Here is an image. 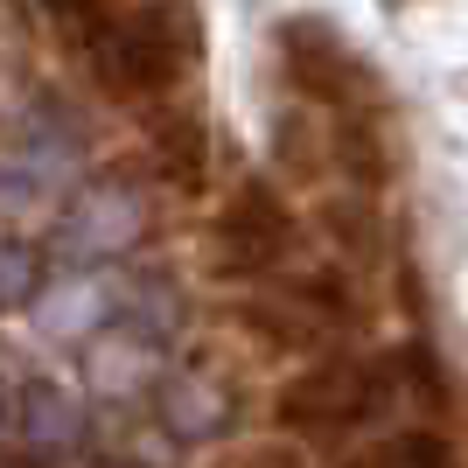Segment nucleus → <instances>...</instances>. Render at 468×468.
<instances>
[{
	"label": "nucleus",
	"instance_id": "nucleus-1",
	"mask_svg": "<svg viewBox=\"0 0 468 468\" xmlns=\"http://www.w3.org/2000/svg\"><path fill=\"white\" fill-rule=\"evenodd\" d=\"M196 49H203V28H196L189 0H147V7L112 15V28L91 42V63H98V78H105V91L161 98V91L182 84Z\"/></svg>",
	"mask_w": 468,
	"mask_h": 468
},
{
	"label": "nucleus",
	"instance_id": "nucleus-2",
	"mask_svg": "<svg viewBox=\"0 0 468 468\" xmlns=\"http://www.w3.org/2000/svg\"><path fill=\"white\" fill-rule=\"evenodd\" d=\"M140 231H147V196L133 189V176H98L91 189L63 210L57 224V252L70 266H91V259H119L133 252Z\"/></svg>",
	"mask_w": 468,
	"mask_h": 468
},
{
	"label": "nucleus",
	"instance_id": "nucleus-3",
	"mask_svg": "<svg viewBox=\"0 0 468 468\" xmlns=\"http://www.w3.org/2000/svg\"><path fill=\"white\" fill-rule=\"evenodd\" d=\"M391 371H371V364H322V371H301L287 391H280V427L301 433H335L364 420V412L385 406Z\"/></svg>",
	"mask_w": 468,
	"mask_h": 468
},
{
	"label": "nucleus",
	"instance_id": "nucleus-4",
	"mask_svg": "<svg viewBox=\"0 0 468 468\" xmlns=\"http://www.w3.org/2000/svg\"><path fill=\"white\" fill-rule=\"evenodd\" d=\"M287 245H293V217L266 182H245V189L224 203V217H217V252H224V266H238V273L280 266Z\"/></svg>",
	"mask_w": 468,
	"mask_h": 468
},
{
	"label": "nucleus",
	"instance_id": "nucleus-5",
	"mask_svg": "<svg viewBox=\"0 0 468 468\" xmlns=\"http://www.w3.org/2000/svg\"><path fill=\"white\" fill-rule=\"evenodd\" d=\"M280 49H287V70H293L301 91L356 98V57L343 49L335 28H322V21H287V28H280Z\"/></svg>",
	"mask_w": 468,
	"mask_h": 468
},
{
	"label": "nucleus",
	"instance_id": "nucleus-6",
	"mask_svg": "<svg viewBox=\"0 0 468 468\" xmlns=\"http://www.w3.org/2000/svg\"><path fill=\"white\" fill-rule=\"evenodd\" d=\"M91 391L98 399H133L154 385V343L140 329H98L91 335Z\"/></svg>",
	"mask_w": 468,
	"mask_h": 468
},
{
	"label": "nucleus",
	"instance_id": "nucleus-7",
	"mask_svg": "<svg viewBox=\"0 0 468 468\" xmlns=\"http://www.w3.org/2000/svg\"><path fill=\"white\" fill-rule=\"evenodd\" d=\"M21 420H28L21 433H28V448H36V454H70L84 441V406L63 385H28Z\"/></svg>",
	"mask_w": 468,
	"mask_h": 468
},
{
	"label": "nucleus",
	"instance_id": "nucleus-8",
	"mask_svg": "<svg viewBox=\"0 0 468 468\" xmlns=\"http://www.w3.org/2000/svg\"><path fill=\"white\" fill-rule=\"evenodd\" d=\"M98 322H105V293L91 280H63V287L36 293V329L49 343H91Z\"/></svg>",
	"mask_w": 468,
	"mask_h": 468
},
{
	"label": "nucleus",
	"instance_id": "nucleus-9",
	"mask_svg": "<svg viewBox=\"0 0 468 468\" xmlns=\"http://www.w3.org/2000/svg\"><path fill=\"white\" fill-rule=\"evenodd\" d=\"M210 140H203V119L196 112H161L154 119V168L176 189H203V168H210V154H203Z\"/></svg>",
	"mask_w": 468,
	"mask_h": 468
},
{
	"label": "nucleus",
	"instance_id": "nucleus-10",
	"mask_svg": "<svg viewBox=\"0 0 468 468\" xmlns=\"http://www.w3.org/2000/svg\"><path fill=\"white\" fill-rule=\"evenodd\" d=\"M161 420H168L182 441H196V433H224L231 399H224V385H217V378H176V385L161 391Z\"/></svg>",
	"mask_w": 468,
	"mask_h": 468
},
{
	"label": "nucleus",
	"instance_id": "nucleus-11",
	"mask_svg": "<svg viewBox=\"0 0 468 468\" xmlns=\"http://www.w3.org/2000/svg\"><path fill=\"white\" fill-rule=\"evenodd\" d=\"M350 468H462L454 462V448L441 441V433L412 427V433H391V441H378V448H364Z\"/></svg>",
	"mask_w": 468,
	"mask_h": 468
},
{
	"label": "nucleus",
	"instance_id": "nucleus-12",
	"mask_svg": "<svg viewBox=\"0 0 468 468\" xmlns=\"http://www.w3.org/2000/svg\"><path fill=\"white\" fill-rule=\"evenodd\" d=\"M343 161H350V176H356V182H378V176H385L378 133L364 126V119H343Z\"/></svg>",
	"mask_w": 468,
	"mask_h": 468
},
{
	"label": "nucleus",
	"instance_id": "nucleus-13",
	"mask_svg": "<svg viewBox=\"0 0 468 468\" xmlns=\"http://www.w3.org/2000/svg\"><path fill=\"white\" fill-rule=\"evenodd\" d=\"M15 301H36V252L0 245V308H15Z\"/></svg>",
	"mask_w": 468,
	"mask_h": 468
},
{
	"label": "nucleus",
	"instance_id": "nucleus-14",
	"mask_svg": "<svg viewBox=\"0 0 468 468\" xmlns=\"http://www.w3.org/2000/svg\"><path fill=\"white\" fill-rule=\"evenodd\" d=\"M245 468H308V462H301L293 448H259V454H252Z\"/></svg>",
	"mask_w": 468,
	"mask_h": 468
}]
</instances>
